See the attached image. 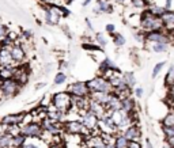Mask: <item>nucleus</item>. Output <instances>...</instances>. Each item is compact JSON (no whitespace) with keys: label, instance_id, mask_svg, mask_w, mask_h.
<instances>
[{"label":"nucleus","instance_id":"49530a36","mask_svg":"<svg viewBox=\"0 0 174 148\" xmlns=\"http://www.w3.org/2000/svg\"><path fill=\"white\" fill-rule=\"evenodd\" d=\"M22 148H41L38 144H36V143H29V141H26V144L23 145Z\"/></svg>","mask_w":174,"mask_h":148},{"label":"nucleus","instance_id":"f8f14e48","mask_svg":"<svg viewBox=\"0 0 174 148\" xmlns=\"http://www.w3.org/2000/svg\"><path fill=\"white\" fill-rule=\"evenodd\" d=\"M25 116L26 113H11V114H6L4 117L0 118V124L4 126H21L25 121Z\"/></svg>","mask_w":174,"mask_h":148},{"label":"nucleus","instance_id":"4d7b16f0","mask_svg":"<svg viewBox=\"0 0 174 148\" xmlns=\"http://www.w3.org/2000/svg\"><path fill=\"white\" fill-rule=\"evenodd\" d=\"M0 87H1V80H0Z\"/></svg>","mask_w":174,"mask_h":148},{"label":"nucleus","instance_id":"dca6fc26","mask_svg":"<svg viewBox=\"0 0 174 148\" xmlns=\"http://www.w3.org/2000/svg\"><path fill=\"white\" fill-rule=\"evenodd\" d=\"M122 136L128 140V141H140L142 139V130L139 128L137 124H131L122 130Z\"/></svg>","mask_w":174,"mask_h":148},{"label":"nucleus","instance_id":"412c9836","mask_svg":"<svg viewBox=\"0 0 174 148\" xmlns=\"http://www.w3.org/2000/svg\"><path fill=\"white\" fill-rule=\"evenodd\" d=\"M112 95L113 94H110V92H90L89 98L97 101L101 105H106L109 102V99L112 98Z\"/></svg>","mask_w":174,"mask_h":148},{"label":"nucleus","instance_id":"bb28decb","mask_svg":"<svg viewBox=\"0 0 174 148\" xmlns=\"http://www.w3.org/2000/svg\"><path fill=\"white\" fill-rule=\"evenodd\" d=\"M170 48V44H165V42H155V44H151V51L154 53H166Z\"/></svg>","mask_w":174,"mask_h":148},{"label":"nucleus","instance_id":"5701e85b","mask_svg":"<svg viewBox=\"0 0 174 148\" xmlns=\"http://www.w3.org/2000/svg\"><path fill=\"white\" fill-rule=\"evenodd\" d=\"M121 109L127 113H132L136 110V102L132 97H127L124 99H121Z\"/></svg>","mask_w":174,"mask_h":148},{"label":"nucleus","instance_id":"423d86ee","mask_svg":"<svg viewBox=\"0 0 174 148\" xmlns=\"http://www.w3.org/2000/svg\"><path fill=\"white\" fill-rule=\"evenodd\" d=\"M21 133L25 135L27 139H41L44 129L41 126L40 121H29L21 125Z\"/></svg>","mask_w":174,"mask_h":148},{"label":"nucleus","instance_id":"0eeeda50","mask_svg":"<svg viewBox=\"0 0 174 148\" xmlns=\"http://www.w3.org/2000/svg\"><path fill=\"white\" fill-rule=\"evenodd\" d=\"M63 128H64L65 133H69V135H80V136H83V137H87L91 135V132L82 124L80 120L65 121L64 124H63Z\"/></svg>","mask_w":174,"mask_h":148},{"label":"nucleus","instance_id":"58836bf2","mask_svg":"<svg viewBox=\"0 0 174 148\" xmlns=\"http://www.w3.org/2000/svg\"><path fill=\"white\" fill-rule=\"evenodd\" d=\"M10 31H11V30L8 29V26H7L6 23H3V22H0V42L4 41V39L8 37Z\"/></svg>","mask_w":174,"mask_h":148},{"label":"nucleus","instance_id":"c9c22d12","mask_svg":"<svg viewBox=\"0 0 174 148\" xmlns=\"http://www.w3.org/2000/svg\"><path fill=\"white\" fill-rule=\"evenodd\" d=\"M113 42H114V45L117 48H122L125 45V42H127V39H125V37L121 34V33H114L113 34Z\"/></svg>","mask_w":174,"mask_h":148},{"label":"nucleus","instance_id":"e433bc0d","mask_svg":"<svg viewBox=\"0 0 174 148\" xmlns=\"http://www.w3.org/2000/svg\"><path fill=\"white\" fill-rule=\"evenodd\" d=\"M129 3H131V6H132L133 8H139V10H142V11L148 7L147 0H131Z\"/></svg>","mask_w":174,"mask_h":148},{"label":"nucleus","instance_id":"5fc2aeb1","mask_svg":"<svg viewBox=\"0 0 174 148\" xmlns=\"http://www.w3.org/2000/svg\"><path fill=\"white\" fill-rule=\"evenodd\" d=\"M91 1H93V0H83L82 6H83V7H87V6H89V4H90V3H91Z\"/></svg>","mask_w":174,"mask_h":148},{"label":"nucleus","instance_id":"4c0bfd02","mask_svg":"<svg viewBox=\"0 0 174 148\" xmlns=\"http://www.w3.org/2000/svg\"><path fill=\"white\" fill-rule=\"evenodd\" d=\"M166 65V61H159V62H156L155 65H154V68H152V72H151V77L152 79H155L158 75L162 72V69H163V67Z\"/></svg>","mask_w":174,"mask_h":148},{"label":"nucleus","instance_id":"7ed1b4c3","mask_svg":"<svg viewBox=\"0 0 174 148\" xmlns=\"http://www.w3.org/2000/svg\"><path fill=\"white\" fill-rule=\"evenodd\" d=\"M23 87L19 86V83L15 79L1 80V87H0V102H4L7 99L16 97L22 91Z\"/></svg>","mask_w":174,"mask_h":148},{"label":"nucleus","instance_id":"f704fd0d","mask_svg":"<svg viewBox=\"0 0 174 148\" xmlns=\"http://www.w3.org/2000/svg\"><path fill=\"white\" fill-rule=\"evenodd\" d=\"M95 44L98 45V46L101 48V49H105V48L108 46V38L105 36H103L102 33H95Z\"/></svg>","mask_w":174,"mask_h":148},{"label":"nucleus","instance_id":"4468645a","mask_svg":"<svg viewBox=\"0 0 174 148\" xmlns=\"http://www.w3.org/2000/svg\"><path fill=\"white\" fill-rule=\"evenodd\" d=\"M10 52H11V56H12V60L16 65H21V64H25L26 61V57H27V53L26 51L23 49L21 44L18 41L14 42V44L10 46Z\"/></svg>","mask_w":174,"mask_h":148},{"label":"nucleus","instance_id":"f03ea898","mask_svg":"<svg viewBox=\"0 0 174 148\" xmlns=\"http://www.w3.org/2000/svg\"><path fill=\"white\" fill-rule=\"evenodd\" d=\"M42 7H44V22L49 26H56L59 25L60 19L69 15L68 10L57 4H44Z\"/></svg>","mask_w":174,"mask_h":148},{"label":"nucleus","instance_id":"20e7f679","mask_svg":"<svg viewBox=\"0 0 174 148\" xmlns=\"http://www.w3.org/2000/svg\"><path fill=\"white\" fill-rule=\"evenodd\" d=\"M86 83H87L90 92H110V94H113L112 83L102 75H97L93 79L87 80Z\"/></svg>","mask_w":174,"mask_h":148},{"label":"nucleus","instance_id":"6ab92c4d","mask_svg":"<svg viewBox=\"0 0 174 148\" xmlns=\"http://www.w3.org/2000/svg\"><path fill=\"white\" fill-rule=\"evenodd\" d=\"M112 12H113V6L110 3V0H97V6L94 7L95 15L112 14Z\"/></svg>","mask_w":174,"mask_h":148},{"label":"nucleus","instance_id":"a211bd4d","mask_svg":"<svg viewBox=\"0 0 174 148\" xmlns=\"http://www.w3.org/2000/svg\"><path fill=\"white\" fill-rule=\"evenodd\" d=\"M89 112H91L93 114H95L99 120L102 118V117H105L108 113H109L106 110V107H105V105L98 103V102L94 101V99H90V101H89Z\"/></svg>","mask_w":174,"mask_h":148},{"label":"nucleus","instance_id":"f3484780","mask_svg":"<svg viewBox=\"0 0 174 148\" xmlns=\"http://www.w3.org/2000/svg\"><path fill=\"white\" fill-rule=\"evenodd\" d=\"M0 67H16L10 52V46H0Z\"/></svg>","mask_w":174,"mask_h":148},{"label":"nucleus","instance_id":"37998d69","mask_svg":"<svg viewBox=\"0 0 174 148\" xmlns=\"http://www.w3.org/2000/svg\"><path fill=\"white\" fill-rule=\"evenodd\" d=\"M105 30H106V33L109 34V36H113L116 33V26L113 23H108L106 26H105Z\"/></svg>","mask_w":174,"mask_h":148},{"label":"nucleus","instance_id":"2f4dec72","mask_svg":"<svg viewBox=\"0 0 174 148\" xmlns=\"http://www.w3.org/2000/svg\"><path fill=\"white\" fill-rule=\"evenodd\" d=\"M162 126H173L174 125V110H170L169 113H166L165 116L161 120Z\"/></svg>","mask_w":174,"mask_h":148},{"label":"nucleus","instance_id":"603ef678","mask_svg":"<svg viewBox=\"0 0 174 148\" xmlns=\"http://www.w3.org/2000/svg\"><path fill=\"white\" fill-rule=\"evenodd\" d=\"M146 148H155V147H154V145H152V143H151L148 139L146 140Z\"/></svg>","mask_w":174,"mask_h":148},{"label":"nucleus","instance_id":"f257e3e1","mask_svg":"<svg viewBox=\"0 0 174 148\" xmlns=\"http://www.w3.org/2000/svg\"><path fill=\"white\" fill-rule=\"evenodd\" d=\"M165 29V23L159 16L152 15L147 8L140 12V30L144 33L148 31H162Z\"/></svg>","mask_w":174,"mask_h":148},{"label":"nucleus","instance_id":"cd10ccee","mask_svg":"<svg viewBox=\"0 0 174 148\" xmlns=\"http://www.w3.org/2000/svg\"><path fill=\"white\" fill-rule=\"evenodd\" d=\"M147 10H148V11H150L152 15H155V16H159V18L162 16L163 14H165L166 11H167V10H166L163 6H158V4H155V3H151L150 6L147 7Z\"/></svg>","mask_w":174,"mask_h":148},{"label":"nucleus","instance_id":"2eb2a0df","mask_svg":"<svg viewBox=\"0 0 174 148\" xmlns=\"http://www.w3.org/2000/svg\"><path fill=\"white\" fill-rule=\"evenodd\" d=\"M12 79H15L16 82L19 83V86L25 87L30 80V69H29V65L27 64H21L16 67L15 69V75Z\"/></svg>","mask_w":174,"mask_h":148},{"label":"nucleus","instance_id":"a878e982","mask_svg":"<svg viewBox=\"0 0 174 148\" xmlns=\"http://www.w3.org/2000/svg\"><path fill=\"white\" fill-rule=\"evenodd\" d=\"M27 141V137L22 135L21 132L12 136V148H22Z\"/></svg>","mask_w":174,"mask_h":148},{"label":"nucleus","instance_id":"9b49d317","mask_svg":"<svg viewBox=\"0 0 174 148\" xmlns=\"http://www.w3.org/2000/svg\"><path fill=\"white\" fill-rule=\"evenodd\" d=\"M98 130H99V133H109V135H114V136L120 132L117 125L114 124V121L110 117V113H108L106 116L102 117L98 121Z\"/></svg>","mask_w":174,"mask_h":148},{"label":"nucleus","instance_id":"c85d7f7f","mask_svg":"<svg viewBox=\"0 0 174 148\" xmlns=\"http://www.w3.org/2000/svg\"><path fill=\"white\" fill-rule=\"evenodd\" d=\"M122 79L125 80V83H127V86L129 87L131 90L132 89H135V86H136V76H135V74L133 72H124L122 74Z\"/></svg>","mask_w":174,"mask_h":148},{"label":"nucleus","instance_id":"393cba45","mask_svg":"<svg viewBox=\"0 0 174 148\" xmlns=\"http://www.w3.org/2000/svg\"><path fill=\"white\" fill-rule=\"evenodd\" d=\"M16 67H18V65H16ZM16 67H0V80L12 79L15 75Z\"/></svg>","mask_w":174,"mask_h":148},{"label":"nucleus","instance_id":"7c9ffc66","mask_svg":"<svg viewBox=\"0 0 174 148\" xmlns=\"http://www.w3.org/2000/svg\"><path fill=\"white\" fill-rule=\"evenodd\" d=\"M128 140L122 136V133L118 132L117 135L114 136V147L116 148H128Z\"/></svg>","mask_w":174,"mask_h":148},{"label":"nucleus","instance_id":"a18cd8bd","mask_svg":"<svg viewBox=\"0 0 174 148\" xmlns=\"http://www.w3.org/2000/svg\"><path fill=\"white\" fill-rule=\"evenodd\" d=\"M68 67H69V65H68V61H60V65H59V69L61 72H64L65 69H68Z\"/></svg>","mask_w":174,"mask_h":148},{"label":"nucleus","instance_id":"ddd939ff","mask_svg":"<svg viewBox=\"0 0 174 148\" xmlns=\"http://www.w3.org/2000/svg\"><path fill=\"white\" fill-rule=\"evenodd\" d=\"M80 121H82V124L84 125L87 129L91 132V133H99V130H98V121H99V118H98L95 114H93L91 112H84L80 116Z\"/></svg>","mask_w":174,"mask_h":148},{"label":"nucleus","instance_id":"72a5a7b5","mask_svg":"<svg viewBox=\"0 0 174 148\" xmlns=\"http://www.w3.org/2000/svg\"><path fill=\"white\" fill-rule=\"evenodd\" d=\"M166 103L167 107L171 110H174V84L170 87H167V95H166Z\"/></svg>","mask_w":174,"mask_h":148},{"label":"nucleus","instance_id":"9d476101","mask_svg":"<svg viewBox=\"0 0 174 148\" xmlns=\"http://www.w3.org/2000/svg\"><path fill=\"white\" fill-rule=\"evenodd\" d=\"M65 91L68 94H71L72 97H79V98H89L90 95V90L87 87V83L82 82V80H76V82L71 83L67 87Z\"/></svg>","mask_w":174,"mask_h":148},{"label":"nucleus","instance_id":"1a4fd4ad","mask_svg":"<svg viewBox=\"0 0 174 148\" xmlns=\"http://www.w3.org/2000/svg\"><path fill=\"white\" fill-rule=\"evenodd\" d=\"M174 39V36L170 33L165 31H148L146 33V44H155V42H165V44H171Z\"/></svg>","mask_w":174,"mask_h":148},{"label":"nucleus","instance_id":"aec40b11","mask_svg":"<svg viewBox=\"0 0 174 148\" xmlns=\"http://www.w3.org/2000/svg\"><path fill=\"white\" fill-rule=\"evenodd\" d=\"M161 19L165 23V31L167 33H174V11H166L165 14L161 16Z\"/></svg>","mask_w":174,"mask_h":148},{"label":"nucleus","instance_id":"6e6552de","mask_svg":"<svg viewBox=\"0 0 174 148\" xmlns=\"http://www.w3.org/2000/svg\"><path fill=\"white\" fill-rule=\"evenodd\" d=\"M110 117L112 120L114 121V124L117 125L118 130H124L127 126H129L131 124H133L132 118H131L129 113L124 112V110H116V112H112L110 113Z\"/></svg>","mask_w":174,"mask_h":148},{"label":"nucleus","instance_id":"6e6d98bb","mask_svg":"<svg viewBox=\"0 0 174 148\" xmlns=\"http://www.w3.org/2000/svg\"><path fill=\"white\" fill-rule=\"evenodd\" d=\"M162 148H173V147H171L170 144H167V143H166V141H163V144H162Z\"/></svg>","mask_w":174,"mask_h":148},{"label":"nucleus","instance_id":"8fccbe9b","mask_svg":"<svg viewBox=\"0 0 174 148\" xmlns=\"http://www.w3.org/2000/svg\"><path fill=\"white\" fill-rule=\"evenodd\" d=\"M45 86H46V83H45V82H40V83H37V84H36L34 90H41V89H44Z\"/></svg>","mask_w":174,"mask_h":148},{"label":"nucleus","instance_id":"ea45409f","mask_svg":"<svg viewBox=\"0 0 174 148\" xmlns=\"http://www.w3.org/2000/svg\"><path fill=\"white\" fill-rule=\"evenodd\" d=\"M82 48L84 51H89V52H95V51H102L97 44H93V42H83Z\"/></svg>","mask_w":174,"mask_h":148},{"label":"nucleus","instance_id":"473e14b6","mask_svg":"<svg viewBox=\"0 0 174 148\" xmlns=\"http://www.w3.org/2000/svg\"><path fill=\"white\" fill-rule=\"evenodd\" d=\"M163 83H165L166 87H170L174 84V64H171L167 69V74L165 76V80H163Z\"/></svg>","mask_w":174,"mask_h":148},{"label":"nucleus","instance_id":"a19ab883","mask_svg":"<svg viewBox=\"0 0 174 148\" xmlns=\"http://www.w3.org/2000/svg\"><path fill=\"white\" fill-rule=\"evenodd\" d=\"M162 132L165 135V137L174 136V125L173 126H162Z\"/></svg>","mask_w":174,"mask_h":148},{"label":"nucleus","instance_id":"864d4df0","mask_svg":"<svg viewBox=\"0 0 174 148\" xmlns=\"http://www.w3.org/2000/svg\"><path fill=\"white\" fill-rule=\"evenodd\" d=\"M114 1L117 4H125V3H128V1H131V0H114Z\"/></svg>","mask_w":174,"mask_h":148},{"label":"nucleus","instance_id":"4be33fe9","mask_svg":"<svg viewBox=\"0 0 174 148\" xmlns=\"http://www.w3.org/2000/svg\"><path fill=\"white\" fill-rule=\"evenodd\" d=\"M105 107H106V110L109 113L116 112V110H121V99L117 97V95L113 94L112 98L109 99V102L105 105Z\"/></svg>","mask_w":174,"mask_h":148},{"label":"nucleus","instance_id":"b1692460","mask_svg":"<svg viewBox=\"0 0 174 148\" xmlns=\"http://www.w3.org/2000/svg\"><path fill=\"white\" fill-rule=\"evenodd\" d=\"M0 148H12V135L7 130L0 132Z\"/></svg>","mask_w":174,"mask_h":148},{"label":"nucleus","instance_id":"3c124183","mask_svg":"<svg viewBox=\"0 0 174 148\" xmlns=\"http://www.w3.org/2000/svg\"><path fill=\"white\" fill-rule=\"evenodd\" d=\"M42 4H56V0H41Z\"/></svg>","mask_w":174,"mask_h":148},{"label":"nucleus","instance_id":"c756f323","mask_svg":"<svg viewBox=\"0 0 174 148\" xmlns=\"http://www.w3.org/2000/svg\"><path fill=\"white\" fill-rule=\"evenodd\" d=\"M67 79H68L67 74H65V72H61V71H59V72H57L56 75H55V77H53V86H55V87L63 86V84H65V82H67Z\"/></svg>","mask_w":174,"mask_h":148},{"label":"nucleus","instance_id":"de8ad7c7","mask_svg":"<svg viewBox=\"0 0 174 148\" xmlns=\"http://www.w3.org/2000/svg\"><path fill=\"white\" fill-rule=\"evenodd\" d=\"M86 26L89 27V31H94V26H93L91 21H90L89 18H86Z\"/></svg>","mask_w":174,"mask_h":148},{"label":"nucleus","instance_id":"79ce46f5","mask_svg":"<svg viewBox=\"0 0 174 148\" xmlns=\"http://www.w3.org/2000/svg\"><path fill=\"white\" fill-rule=\"evenodd\" d=\"M135 97L137 98V99H142L143 98V95H144V89H143L142 86H137V87H135Z\"/></svg>","mask_w":174,"mask_h":148},{"label":"nucleus","instance_id":"39448f33","mask_svg":"<svg viewBox=\"0 0 174 148\" xmlns=\"http://www.w3.org/2000/svg\"><path fill=\"white\" fill-rule=\"evenodd\" d=\"M52 105L59 112H63L67 114L72 107V98L67 91H60L52 95Z\"/></svg>","mask_w":174,"mask_h":148},{"label":"nucleus","instance_id":"c03bdc74","mask_svg":"<svg viewBox=\"0 0 174 148\" xmlns=\"http://www.w3.org/2000/svg\"><path fill=\"white\" fill-rule=\"evenodd\" d=\"M128 148H143L140 141H129L128 143Z\"/></svg>","mask_w":174,"mask_h":148},{"label":"nucleus","instance_id":"09e8293b","mask_svg":"<svg viewBox=\"0 0 174 148\" xmlns=\"http://www.w3.org/2000/svg\"><path fill=\"white\" fill-rule=\"evenodd\" d=\"M165 141L167 143V144H170L171 147L174 148V136H171V137H165Z\"/></svg>","mask_w":174,"mask_h":148}]
</instances>
